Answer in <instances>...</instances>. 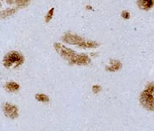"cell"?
<instances>
[{
	"label": "cell",
	"mask_w": 154,
	"mask_h": 131,
	"mask_svg": "<svg viewBox=\"0 0 154 131\" xmlns=\"http://www.w3.org/2000/svg\"><path fill=\"white\" fill-rule=\"evenodd\" d=\"M140 101L145 109L154 110V82L150 83L141 93Z\"/></svg>",
	"instance_id": "1"
},
{
	"label": "cell",
	"mask_w": 154,
	"mask_h": 131,
	"mask_svg": "<svg viewBox=\"0 0 154 131\" xmlns=\"http://www.w3.org/2000/svg\"><path fill=\"white\" fill-rule=\"evenodd\" d=\"M23 61V58L18 52H11L7 54L4 58V64L6 67H11L12 65H18Z\"/></svg>",
	"instance_id": "2"
},
{
	"label": "cell",
	"mask_w": 154,
	"mask_h": 131,
	"mask_svg": "<svg viewBox=\"0 0 154 131\" xmlns=\"http://www.w3.org/2000/svg\"><path fill=\"white\" fill-rule=\"evenodd\" d=\"M138 5L141 8L144 10H148L153 7L154 4V0H138Z\"/></svg>",
	"instance_id": "3"
},
{
	"label": "cell",
	"mask_w": 154,
	"mask_h": 131,
	"mask_svg": "<svg viewBox=\"0 0 154 131\" xmlns=\"http://www.w3.org/2000/svg\"><path fill=\"white\" fill-rule=\"evenodd\" d=\"M8 88L10 90H11V91H13V90L17 89L18 85L15 83H9L8 85Z\"/></svg>",
	"instance_id": "4"
}]
</instances>
